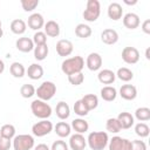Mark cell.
Segmentation results:
<instances>
[{"mask_svg": "<svg viewBox=\"0 0 150 150\" xmlns=\"http://www.w3.org/2000/svg\"><path fill=\"white\" fill-rule=\"evenodd\" d=\"M83 68H84V60L80 55H75L73 57H68L61 63V70L66 75L81 73Z\"/></svg>", "mask_w": 150, "mask_h": 150, "instance_id": "cell-1", "label": "cell"}, {"mask_svg": "<svg viewBox=\"0 0 150 150\" xmlns=\"http://www.w3.org/2000/svg\"><path fill=\"white\" fill-rule=\"evenodd\" d=\"M109 143V136L104 131H93L87 137V144L91 150H104Z\"/></svg>", "mask_w": 150, "mask_h": 150, "instance_id": "cell-2", "label": "cell"}, {"mask_svg": "<svg viewBox=\"0 0 150 150\" xmlns=\"http://www.w3.org/2000/svg\"><path fill=\"white\" fill-rule=\"evenodd\" d=\"M30 110L35 117L41 118V120H47L52 115V107L47 102L39 100V98L34 100L30 103Z\"/></svg>", "mask_w": 150, "mask_h": 150, "instance_id": "cell-3", "label": "cell"}, {"mask_svg": "<svg viewBox=\"0 0 150 150\" xmlns=\"http://www.w3.org/2000/svg\"><path fill=\"white\" fill-rule=\"evenodd\" d=\"M55 94H56V84L52 81L42 82L40 87H38V89L35 90V95H38V98L45 102L52 100Z\"/></svg>", "mask_w": 150, "mask_h": 150, "instance_id": "cell-4", "label": "cell"}, {"mask_svg": "<svg viewBox=\"0 0 150 150\" xmlns=\"http://www.w3.org/2000/svg\"><path fill=\"white\" fill-rule=\"evenodd\" d=\"M101 14V5L98 0H88L86 9L83 11V19L88 22H94Z\"/></svg>", "mask_w": 150, "mask_h": 150, "instance_id": "cell-5", "label": "cell"}, {"mask_svg": "<svg viewBox=\"0 0 150 150\" xmlns=\"http://www.w3.org/2000/svg\"><path fill=\"white\" fill-rule=\"evenodd\" d=\"M34 137L28 134H21L13 138L14 150H30L34 148Z\"/></svg>", "mask_w": 150, "mask_h": 150, "instance_id": "cell-6", "label": "cell"}, {"mask_svg": "<svg viewBox=\"0 0 150 150\" xmlns=\"http://www.w3.org/2000/svg\"><path fill=\"white\" fill-rule=\"evenodd\" d=\"M54 129V125L48 120H41L40 122H36L32 127V132L36 137H43L48 134H50Z\"/></svg>", "mask_w": 150, "mask_h": 150, "instance_id": "cell-7", "label": "cell"}, {"mask_svg": "<svg viewBox=\"0 0 150 150\" xmlns=\"http://www.w3.org/2000/svg\"><path fill=\"white\" fill-rule=\"evenodd\" d=\"M121 56L122 60L128 64H135L139 61V52L135 47H124Z\"/></svg>", "mask_w": 150, "mask_h": 150, "instance_id": "cell-8", "label": "cell"}, {"mask_svg": "<svg viewBox=\"0 0 150 150\" xmlns=\"http://www.w3.org/2000/svg\"><path fill=\"white\" fill-rule=\"evenodd\" d=\"M130 144L131 141L121 136H114L111 139H109L108 148L109 150H130Z\"/></svg>", "mask_w": 150, "mask_h": 150, "instance_id": "cell-9", "label": "cell"}, {"mask_svg": "<svg viewBox=\"0 0 150 150\" xmlns=\"http://www.w3.org/2000/svg\"><path fill=\"white\" fill-rule=\"evenodd\" d=\"M68 146L71 150H84L87 146V138H84L82 134L75 132L74 135L70 136Z\"/></svg>", "mask_w": 150, "mask_h": 150, "instance_id": "cell-10", "label": "cell"}, {"mask_svg": "<svg viewBox=\"0 0 150 150\" xmlns=\"http://www.w3.org/2000/svg\"><path fill=\"white\" fill-rule=\"evenodd\" d=\"M73 49H74L73 42L67 39H61L56 42V53L60 56H63V57L69 56L73 53Z\"/></svg>", "mask_w": 150, "mask_h": 150, "instance_id": "cell-11", "label": "cell"}, {"mask_svg": "<svg viewBox=\"0 0 150 150\" xmlns=\"http://www.w3.org/2000/svg\"><path fill=\"white\" fill-rule=\"evenodd\" d=\"M102 63H103V60H102V56L98 53H90L87 56L86 66L91 71H96V70L101 69Z\"/></svg>", "mask_w": 150, "mask_h": 150, "instance_id": "cell-12", "label": "cell"}, {"mask_svg": "<svg viewBox=\"0 0 150 150\" xmlns=\"http://www.w3.org/2000/svg\"><path fill=\"white\" fill-rule=\"evenodd\" d=\"M27 25H28V27L30 29L39 32L45 26V19H43V16L40 13H33V14H30L28 16Z\"/></svg>", "mask_w": 150, "mask_h": 150, "instance_id": "cell-13", "label": "cell"}, {"mask_svg": "<svg viewBox=\"0 0 150 150\" xmlns=\"http://www.w3.org/2000/svg\"><path fill=\"white\" fill-rule=\"evenodd\" d=\"M101 41L105 45H115L118 41V33L112 28L103 29L101 33Z\"/></svg>", "mask_w": 150, "mask_h": 150, "instance_id": "cell-14", "label": "cell"}, {"mask_svg": "<svg viewBox=\"0 0 150 150\" xmlns=\"http://www.w3.org/2000/svg\"><path fill=\"white\" fill-rule=\"evenodd\" d=\"M15 47L18 50H20L22 53H29V52L34 50V42L32 39L22 36L15 41Z\"/></svg>", "mask_w": 150, "mask_h": 150, "instance_id": "cell-15", "label": "cell"}, {"mask_svg": "<svg viewBox=\"0 0 150 150\" xmlns=\"http://www.w3.org/2000/svg\"><path fill=\"white\" fill-rule=\"evenodd\" d=\"M120 96L123 98V100H127V101H132L136 98L137 96V89L135 86L132 84H123L121 88H120Z\"/></svg>", "mask_w": 150, "mask_h": 150, "instance_id": "cell-16", "label": "cell"}, {"mask_svg": "<svg viewBox=\"0 0 150 150\" xmlns=\"http://www.w3.org/2000/svg\"><path fill=\"white\" fill-rule=\"evenodd\" d=\"M116 118H117V121H118V123H120L122 129H129L135 124V117L128 111L120 112Z\"/></svg>", "mask_w": 150, "mask_h": 150, "instance_id": "cell-17", "label": "cell"}, {"mask_svg": "<svg viewBox=\"0 0 150 150\" xmlns=\"http://www.w3.org/2000/svg\"><path fill=\"white\" fill-rule=\"evenodd\" d=\"M141 23L139 16L136 13H127L123 16V25L128 29H136Z\"/></svg>", "mask_w": 150, "mask_h": 150, "instance_id": "cell-18", "label": "cell"}, {"mask_svg": "<svg viewBox=\"0 0 150 150\" xmlns=\"http://www.w3.org/2000/svg\"><path fill=\"white\" fill-rule=\"evenodd\" d=\"M107 13H108V16L114 20V21H117L122 18L123 15V8L122 6L118 4V2H111L109 6H108V9H107Z\"/></svg>", "mask_w": 150, "mask_h": 150, "instance_id": "cell-19", "label": "cell"}, {"mask_svg": "<svg viewBox=\"0 0 150 150\" xmlns=\"http://www.w3.org/2000/svg\"><path fill=\"white\" fill-rule=\"evenodd\" d=\"M97 79H98V81H100L102 84L109 86V84L114 83V81H115V79H116V75H115V73H114L111 69H102V70L98 71Z\"/></svg>", "mask_w": 150, "mask_h": 150, "instance_id": "cell-20", "label": "cell"}, {"mask_svg": "<svg viewBox=\"0 0 150 150\" xmlns=\"http://www.w3.org/2000/svg\"><path fill=\"white\" fill-rule=\"evenodd\" d=\"M45 34L47 36H50V38H56L60 35V25L54 21V20H49L45 23Z\"/></svg>", "mask_w": 150, "mask_h": 150, "instance_id": "cell-21", "label": "cell"}, {"mask_svg": "<svg viewBox=\"0 0 150 150\" xmlns=\"http://www.w3.org/2000/svg\"><path fill=\"white\" fill-rule=\"evenodd\" d=\"M26 74L32 80H40L43 76V68L39 63H32L26 70Z\"/></svg>", "mask_w": 150, "mask_h": 150, "instance_id": "cell-22", "label": "cell"}, {"mask_svg": "<svg viewBox=\"0 0 150 150\" xmlns=\"http://www.w3.org/2000/svg\"><path fill=\"white\" fill-rule=\"evenodd\" d=\"M55 112H56V116L60 118V120H67L69 116H70V108L68 105V103H66L64 101H60L57 104H56V108H55Z\"/></svg>", "mask_w": 150, "mask_h": 150, "instance_id": "cell-23", "label": "cell"}, {"mask_svg": "<svg viewBox=\"0 0 150 150\" xmlns=\"http://www.w3.org/2000/svg\"><path fill=\"white\" fill-rule=\"evenodd\" d=\"M100 94H101V97L107 102H112L117 97V90H116V88H114L111 86H104L101 89Z\"/></svg>", "mask_w": 150, "mask_h": 150, "instance_id": "cell-24", "label": "cell"}, {"mask_svg": "<svg viewBox=\"0 0 150 150\" xmlns=\"http://www.w3.org/2000/svg\"><path fill=\"white\" fill-rule=\"evenodd\" d=\"M81 101L84 104V107L88 109V111L96 109L98 105V97L95 94H87L81 98Z\"/></svg>", "mask_w": 150, "mask_h": 150, "instance_id": "cell-25", "label": "cell"}, {"mask_svg": "<svg viewBox=\"0 0 150 150\" xmlns=\"http://www.w3.org/2000/svg\"><path fill=\"white\" fill-rule=\"evenodd\" d=\"M54 131L55 134L61 137V138H64V137H68L71 132V127L70 124H68L67 122H59L56 123V125L54 127Z\"/></svg>", "mask_w": 150, "mask_h": 150, "instance_id": "cell-26", "label": "cell"}, {"mask_svg": "<svg viewBox=\"0 0 150 150\" xmlns=\"http://www.w3.org/2000/svg\"><path fill=\"white\" fill-rule=\"evenodd\" d=\"M70 127H71V129H74L77 134H84V132H87L88 129H89L88 122H87L84 118H81V117L73 120Z\"/></svg>", "mask_w": 150, "mask_h": 150, "instance_id": "cell-27", "label": "cell"}, {"mask_svg": "<svg viewBox=\"0 0 150 150\" xmlns=\"http://www.w3.org/2000/svg\"><path fill=\"white\" fill-rule=\"evenodd\" d=\"M11 30H12V33H14V34H16V35H21V34H23L25 32H26V29H27V23L22 20V19H15V20H13L12 22H11Z\"/></svg>", "mask_w": 150, "mask_h": 150, "instance_id": "cell-28", "label": "cell"}, {"mask_svg": "<svg viewBox=\"0 0 150 150\" xmlns=\"http://www.w3.org/2000/svg\"><path fill=\"white\" fill-rule=\"evenodd\" d=\"M9 73H11L14 77L21 79V77L25 76L26 69H25V67H23L22 63H20V62H13V63L11 64V67H9Z\"/></svg>", "mask_w": 150, "mask_h": 150, "instance_id": "cell-29", "label": "cell"}, {"mask_svg": "<svg viewBox=\"0 0 150 150\" xmlns=\"http://www.w3.org/2000/svg\"><path fill=\"white\" fill-rule=\"evenodd\" d=\"M75 35L81 39H87L91 35V28L86 23H79L75 27Z\"/></svg>", "mask_w": 150, "mask_h": 150, "instance_id": "cell-30", "label": "cell"}, {"mask_svg": "<svg viewBox=\"0 0 150 150\" xmlns=\"http://www.w3.org/2000/svg\"><path fill=\"white\" fill-rule=\"evenodd\" d=\"M115 75H116V77H118L123 82H129V81H131L134 79V73L129 68H127V67L118 68L117 69V73Z\"/></svg>", "mask_w": 150, "mask_h": 150, "instance_id": "cell-31", "label": "cell"}, {"mask_svg": "<svg viewBox=\"0 0 150 150\" xmlns=\"http://www.w3.org/2000/svg\"><path fill=\"white\" fill-rule=\"evenodd\" d=\"M49 53L48 46L47 45H42V46H35L34 47V57L38 61H43L47 55Z\"/></svg>", "mask_w": 150, "mask_h": 150, "instance_id": "cell-32", "label": "cell"}, {"mask_svg": "<svg viewBox=\"0 0 150 150\" xmlns=\"http://www.w3.org/2000/svg\"><path fill=\"white\" fill-rule=\"evenodd\" d=\"M15 127L13 124H4L1 128H0V136L5 137V138H8V139H13L15 137Z\"/></svg>", "mask_w": 150, "mask_h": 150, "instance_id": "cell-33", "label": "cell"}, {"mask_svg": "<svg viewBox=\"0 0 150 150\" xmlns=\"http://www.w3.org/2000/svg\"><path fill=\"white\" fill-rule=\"evenodd\" d=\"M105 129H107V131L112 132V134H117V132H120L122 130V128H121L117 118H115V117H110V118L107 120V122H105Z\"/></svg>", "mask_w": 150, "mask_h": 150, "instance_id": "cell-34", "label": "cell"}, {"mask_svg": "<svg viewBox=\"0 0 150 150\" xmlns=\"http://www.w3.org/2000/svg\"><path fill=\"white\" fill-rule=\"evenodd\" d=\"M135 134L137 136H139L141 138L148 137L150 134V128L146 123L144 122H138L137 124H135Z\"/></svg>", "mask_w": 150, "mask_h": 150, "instance_id": "cell-35", "label": "cell"}, {"mask_svg": "<svg viewBox=\"0 0 150 150\" xmlns=\"http://www.w3.org/2000/svg\"><path fill=\"white\" fill-rule=\"evenodd\" d=\"M135 117L139 122H146L150 120V109L148 107H141L137 108L135 111Z\"/></svg>", "mask_w": 150, "mask_h": 150, "instance_id": "cell-36", "label": "cell"}, {"mask_svg": "<svg viewBox=\"0 0 150 150\" xmlns=\"http://www.w3.org/2000/svg\"><path fill=\"white\" fill-rule=\"evenodd\" d=\"M35 88L33 84H29V83H25L21 86L20 88V94L23 98H30L32 96L35 95Z\"/></svg>", "mask_w": 150, "mask_h": 150, "instance_id": "cell-37", "label": "cell"}, {"mask_svg": "<svg viewBox=\"0 0 150 150\" xmlns=\"http://www.w3.org/2000/svg\"><path fill=\"white\" fill-rule=\"evenodd\" d=\"M73 109H74V112H75L77 116H80V117H84V116H87L88 112H89L88 109L84 107V104L82 103L81 100H77V101L74 103Z\"/></svg>", "mask_w": 150, "mask_h": 150, "instance_id": "cell-38", "label": "cell"}, {"mask_svg": "<svg viewBox=\"0 0 150 150\" xmlns=\"http://www.w3.org/2000/svg\"><path fill=\"white\" fill-rule=\"evenodd\" d=\"M33 42H34V46H42V45H47V35L45 34V32H36L33 36Z\"/></svg>", "mask_w": 150, "mask_h": 150, "instance_id": "cell-39", "label": "cell"}, {"mask_svg": "<svg viewBox=\"0 0 150 150\" xmlns=\"http://www.w3.org/2000/svg\"><path fill=\"white\" fill-rule=\"evenodd\" d=\"M20 2L25 12H33L39 6V0H21Z\"/></svg>", "mask_w": 150, "mask_h": 150, "instance_id": "cell-40", "label": "cell"}, {"mask_svg": "<svg viewBox=\"0 0 150 150\" xmlns=\"http://www.w3.org/2000/svg\"><path fill=\"white\" fill-rule=\"evenodd\" d=\"M68 81L73 86H80L84 81V75L82 74V71L81 73H75V74L68 75Z\"/></svg>", "mask_w": 150, "mask_h": 150, "instance_id": "cell-41", "label": "cell"}, {"mask_svg": "<svg viewBox=\"0 0 150 150\" xmlns=\"http://www.w3.org/2000/svg\"><path fill=\"white\" fill-rule=\"evenodd\" d=\"M130 150H148V149H146V144L144 141L135 139V141H131Z\"/></svg>", "mask_w": 150, "mask_h": 150, "instance_id": "cell-42", "label": "cell"}, {"mask_svg": "<svg viewBox=\"0 0 150 150\" xmlns=\"http://www.w3.org/2000/svg\"><path fill=\"white\" fill-rule=\"evenodd\" d=\"M50 150H69V146H68V144L64 141L59 139V141H55L52 144Z\"/></svg>", "mask_w": 150, "mask_h": 150, "instance_id": "cell-43", "label": "cell"}, {"mask_svg": "<svg viewBox=\"0 0 150 150\" xmlns=\"http://www.w3.org/2000/svg\"><path fill=\"white\" fill-rule=\"evenodd\" d=\"M12 146V141L0 136V150H9Z\"/></svg>", "mask_w": 150, "mask_h": 150, "instance_id": "cell-44", "label": "cell"}, {"mask_svg": "<svg viewBox=\"0 0 150 150\" xmlns=\"http://www.w3.org/2000/svg\"><path fill=\"white\" fill-rule=\"evenodd\" d=\"M142 30L145 33V34H150V20L146 19L143 21L142 23Z\"/></svg>", "mask_w": 150, "mask_h": 150, "instance_id": "cell-45", "label": "cell"}, {"mask_svg": "<svg viewBox=\"0 0 150 150\" xmlns=\"http://www.w3.org/2000/svg\"><path fill=\"white\" fill-rule=\"evenodd\" d=\"M34 150H50V148L45 143H40L36 146H34Z\"/></svg>", "mask_w": 150, "mask_h": 150, "instance_id": "cell-46", "label": "cell"}, {"mask_svg": "<svg viewBox=\"0 0 150 150\" xmlns=\"http://www.w3.org/2000/svg\"><path fill=\"white\" fill-rule=\"evenodd\" d=\"M5 71V63L2 60H0V74H2Z\"/></svg>", "mask_w": 150, "mask_h": 150, "instance_id": "cell-47", "label": "cell"}, {"mask_svg": "<svg viewBox=\"0 0 150 150\" xmlns=\"http://www.w3.org/2000/svg\"><path fill=\"white\" fill-rule=\"evenodd\" d=\"M124 4H127V5H135V4H137V0H134V1H128V0H124Z\"/></svg>", "mask_w": 150, "mask_h": 150, "instance_id": "cell-48", "label": "cell"}, {"mask_svg": "<svg viewBox=\"0 0 150 150\" xmlns=\"http://www.w3.org/2000/svg\"><path fill=\"white\" fill-rule=\"evenodd\" d=\"M2 35H4V29H2V22L0 20V39L2 38Z\"/></svg>", "mask_w": 150, "mask_h": 150, "instance_id": "cell-49", "label": "cell"}, {"mask_svg": "<svg viewBox=\"0 0 150 150\" xmlns=\"http://www.w3.org/2000/svg\"><path fill=\"white\" fill-rule=\"evenodd\" d=\"M149 48H146V50H145V57H146V60H150V55H149Z\"/></svg>", "mask_w": 150, "mask_h": 150, "instance_id": "cell-50", "label": "cell"}]
</instances>
